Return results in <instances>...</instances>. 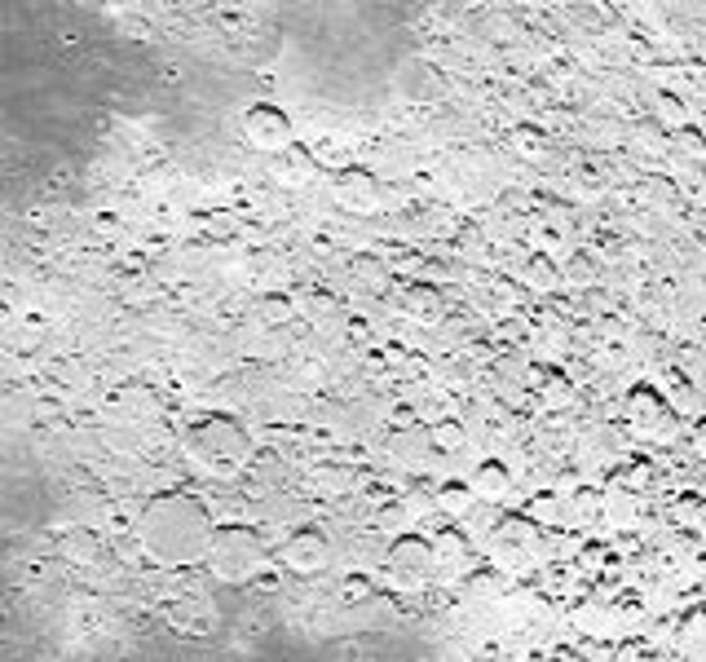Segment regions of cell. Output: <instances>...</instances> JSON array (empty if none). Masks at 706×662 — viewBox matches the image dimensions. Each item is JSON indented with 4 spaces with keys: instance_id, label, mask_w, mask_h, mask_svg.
<instances>
[{
    "instance_id": "3957f363",
    "label": "cell",
    "mask_w": 706,
    "mask_h": 662,
    "mask_svg": "<svg viewBox=\"0 0 706 662\" xmlns=\"http://www.w3.org/2000/svg\"><path fill=\"white\" fill-rule=\"evenodd\" d=\"M203 565L217 583L243 587L252 579H261L265 570V543L248 526H212V539L203 548Z\"/></svg>"
},
{
    "instance_id": "6da1fadb",
    "label": "cell",
    "mask_w": 706,
    "mask_h": 662,
    "mask_svg": "<svg viewBox=\"0 0 706 662\" xmlns=\"http://www.w3.org/2000/svg\"><path fill=\"white\" fill-rule=\"evenodd\" d=\"M137 535H142L146 557L159 565H199L212 539V512L181 490H164L146 504Z\"/></svg>"
},
{
    "instance_id": "7402d4cb",
    "label": "cell",
    "mask_w": 706,
    "mask_h": 662,
    "mask_svg": "<svg viewBox=\"0 0 706 662\" xmlns=\"http://www.w3.org/2000/svg\"><path fill=\"white\" fill-rule=\"evenodd\" d=\"M592 279H596V270H592V265L583 261V256H574V261H570V270H565V283H574V287H587Z\"/></svg>"
},
{
    "instance_id": "30bf717a",
    "label": "cell",
    "mask_w": 706,
    "mask_h": 662,
    "mask_svg": "<svg viewBox=\"0 0 706 662\" xmlns=\"http://www.w3.org/2000/svg\"><path fill=\"white\" fill-rule=\"evenodd\" d=\"M464 486H468V495H473L477 504H495V499L508 495V468L495 464V459H481L473 473L464 477Z\"/></svg>"
},
{
    "instance_id": "cb8c5ba5",
    "label": "cell",
    "mask_w": 706,
    "mask_h": 662,
    "mask_svg": "<svg viewBox=\"0 0 706 662\" xmlns=\"http://www.w3.org/2000/svg\"><path fill=\"white\" fill-rule=\"evenodd\" d=\"M353 270H358V274H362V279H367L371 287H380V283H384V274L376 270V261H367V256H362V261H353Z\"/></svg>"
},
{
    "instance_id": "7c38bea8",
    "label": "cell",
    "mask_w": 706,
    "mask_h": 662,
    "mask_svg": "<svg viewBox=\"0 0 706 662\" xmlns=\"http://www.w3.org/2000/svg\"><path fill=\"white\" fill-rule=\"evenodd\" d=\"M627 420L636 424L640 433H654L658 424L667 420V407H662V398H658V393L640 389V393H631V398H627Z\"/></svg>"
},
{
    "instance_id": "8992f818",
    "label": "cell",
    "mask_w": 706,
    "mask_h": 662,
    "mask_svg": "<svg viewBox=\"0 0 706 662\" xmlns=\"http://www.w3.org/2000/svg\"><path fill=\"white\" fill-rule=\"evenodd\" d=\"M243 142L261 155H283L292 146V120H287V111L270 102L248 106V115H243Z\"/></svg>"
},
{
    "instance_id": "603a6c76",
    "label": "cell",
    "mask_w": 706,
    "mask_h": 662,
    "mask_svg": "<svg viewBox=\"0 0 706 662\" xmlns=\"http://www.w3.org/2000/svg\"><path fill=\"white\" fill-rule=\"evenodd\" d=\"M658 120H671V128H684V106L676 98H658Z\"/></svg>"
},
{
    "instance_id": "44dd1931",
    "label": "cell",
    "mask_w": 706,
    "mask_h": 662,
    "mask_svg": "<svg viewBox=\"0 0 706 662\" xmlns=\"http://www.w3.org/2000/svg\"><path fill=\"white\" fill-rule=\"evenodd\" d=\"M530 265H534V270H526V283H534V287H552L556 283V270L543 261V256H534Z\"/></svg>"
},
{
    "instance_id": "2e32d148",
    "label": "cell",
    "mask_w": 706,
    "mask_h": 662,
    "mask_svg": "<svg viewBox=\"0 0 706 662\" xmlns=\"http://www.w3.org/2000/svg\"><path fill=\"white\" fill-rule=\"evenodd\" d=\"M671 151H680L689 164H698V159H702V133L693 124L676 128V133H671Z\"/></svg>"
},
{
    "instance_id": "52a82bcc",
    "label": "cell",
    "mask_w": 706,
    "mask_h": 662,
    "mask_svg": "<svg viewBox=\"0 0 706 662\" xmlns=\"http://www.w3.org/2000/svg\"><path fill=\"white\" fill-rule=\"evenodd\" d=\"M331 195H336V204L353 212V217H376L384 208V186L371 168H340Z\"/></svg>"
},
{
    "instance_id": "7a4b0ae2",
    "label": "cell",
    "mask_w": 706,
    "mask_h": 662,
    "mask_svg": "<svg viewBox=\"0 0 706 662\" xmlns=\"http://www.w3.org/2000/svg\"><path fill=\"white\" fill-rule=\"evenodd\" d=\"M181 455L195 468L199 477H217V482H230L248 468L252 459V437L239 420L230 415H203L199 424H190L186 437H181Z\"/></svg>"
},
{
    "instance_id": "ba28073f",
    "label": "cell",
    "mask_w": 706,
    "mask_h": 662,
    "mask_svg": "<svg viewBox=\"0 0 706 662\" xmlns=\"http://www.w3.org/2000/svg\"><path fill=\"white\" fill-rule=\"evenodd\" d=\"M283 565L292 574H318L331 565V539L318 526H301L292 530L283 543Z\"/></svg>"
},
{
    "instance_id": "5b68a950",
    "label": "cell",
    "mask_w": 706,
    "mask_h": 662,
    "mask_svg": "<svg viewBox=\"0 0 706 662\" xmlns=\"http://www.w3.org/2000/svg\"><path fill=\"white\" fill-rule=\"evenodd\" d=\"M433 574H437L433 543L420 535H402L384 557V579H389L393 592H420Z\"/></svg>"
},
{
    "instance_id": "277c9868",
    "label": "cell",
    "mask_w": 706,
    "mask_h": 662,
    "mask_svg": "<svg viewBox=\"0 0 706 662\" xmlns=\"http://www.w3.org/2000/svg\"><path fill=\"white\" fill-rule=\"evenodd\" d=\"M539 548H543V535L539 526L526 517V512H508L499 517V526L490 530V561H495L499 574H526L534 561H539Z\"/></svg>"
},
{
    "instance_id": "ac0fdd59",
    "label": "cell",
    "mask_w": 706,
    "mask_h": 662,
    "mask_svg": "<svg viewBox=\"0 0 706 662\" xmlns=\"http://www.w3.org/2000/svg\"><path fill=\"white\" fill-rule=\"evenodd\" d=\"M429 442L433 446H442V451H459V446H464V429H459V424H433L429 429Z\"/></svg>"
},
{
    "instance_id": "ffe728a7",
    "label": "cell",
    "mask_w": 706,
    "mask_h": 662,
    "mask_svg": "<svg viewBox=\"0 0 706 662\" xmlns=\"http://www.w3.org/2000/svg\"><path fill=\"white\" fill-rule=\"evenodd\" d=\"M495 574H473L464 587V601H486V596H495Z\"/></svg>"
},
{
    "instance_id": "5bb4252c",
    "label": "cell",
    "mask_w": 706,
    "mask_h": 662,
    "mask_svg": "<svg viewBox=\"0 0 706 662\" xmlns=\"http://www.w3.org/2000/svg\"><path fill=\"white\" fill-rule=\"evenodd\" d=\"M473 504H477V499L468 495L464 482H442V486H437V495H433V508L446 512V517H468Z\"/></svg>"
},
{
    "instance_id": "8fae6325",
    "label": "cell",
    "mask_w": 706,
    "mask_h": 662,
    "mask_svg": "<svg viewBox=\"0 0 706 662\" xmlns=\"http://www.w3.org/2000/svg\"><path fill=\"white\" fill-rule=\"evenodd\" d=\"M402 309L415 318V323H437V318L446 314V301H442V292H437V287L415 283V287H406V301H402Z\"/></svg>"
},
{
    "instance_id": "d6986e66",
    "label": "cell",
    "mask_w": 706,
    "mask_h": 662,
    "mask_svg": "<svg viewBox=\"0 0 706 662\" xmlns=\"http://www.w3.org/2000/svg\"><path fill=\"white\" fill-rule=\"evenodd\" d=\"M508 146H512V151H521V155H539L543 151V133H539V128H517V133L508 137Z\"/></svg>"
},
{
    "instance_id": "9a60e30c",
    "label": "cell",
    "mask_w": 706,
    "mask_h": 662,
    "mask_svg": "<svg viewBox=\"0 0 706 662\" xmlns=\"http://www.w3.org/2000/svg\"><path fill=\"white\" fill-rule=\"evenodd\" d=\"M526 517L534 521V526H561V521H565V499L561 495H539L530 504Z\"/></svg>"
},
{
    "instance_id": "9c48e42d",
    "label": "cell",
    "mask_w": 706,
    "mask_h": 662,
    "mask_svg": "<svg viewBox=\"0 0 706 662\" xmlns=\"http://www.w3.org/2000/svg\"><path fill=\"white\" fill-rule=\"evenodd\" d=\"M389 459L406 473H420L424 464L433 459V442H429V429H406V433H393L389 437Z\"/></svg>"
},
{
    "instance_id": "e0dca14e",
    "label": "cell",
    "mask_w": 706,
    "mask_h": 662,
    "mask_svg": "<svg viewBox=\"0 0 706 662\" xmlns=\"http://www.w3.org/2000/svg\"><path fill=\"white\" fill-rule=\"evenodd\" d=\"M539 398H543V407H570L574 402V389H570V380L565 376H548L543 380V389H539Z\"/></svg>"
},
{
    "instance_id": "4fadbf2b",
    "label": "cell",
    "mask_w": 706,
    "mask_h": 662,
    "mask_svg": "<svg viewBox=\"0 0 706 662\" xmlns=\"http://www.w3.org/2000/svg\"><path fill=\"white\" fill-rule=\"evenodd\" d=\"M274 177L283 181V186H305V181L314 177V159H309L301 146H287V151L278 155V164H274Z\"/></svg>"
}]
</instances>
